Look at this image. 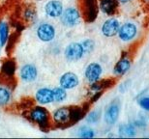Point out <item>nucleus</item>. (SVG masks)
I'll use <instances>...</instances> for the list:
<instances>
[{"mask_svg":"<svg viewBox=\"0 0 149 139\" xmlns=\"http://www.w3.org/2000/svg\"><path fill=\"white\" fill-rule=\"evenodd\" d=\"M36 36L42 43H50L56 36L54 25L49 22H42L36 28Z\"/></svg>","mask_w":149,"mask_h":139,"instance_id":"39448f33","label":"nucleus"},{"mask_svg":"<svg viewBox=\"0 0 149 139\" xmlns=\"http://www.w3.org/2000/svg\"><path fill=\"white\" fill-rule=\"evenodd\" d=\"M119 113H120V107L119 103L116 102H112L108 106L105 113V121L108 125H113L118 120Z\"/></svg>","mask_w":149,"mask_h":139,"instance_id":"ddd939ff","label":"nucleus"},{"mask_svg":"<svg viewBox=\"0 0 149 139\" xmlns=\"http://www.w3.org/2000/svg\"><path fill=\"white\" fill-rule=\"evenodd\" d=\"M38 1H41V0H38Z\"/></svg>","mask_w":149,"mask_h":139,"instance_id":"c756f323","label":"nucleus"},{"mask_svg":"<svg viewBox=\"0 0 149 139\" xmlns=\"http://www.w3.org/2000/svg\"><path fill=\"white\" fill-rule=\"evenodd\" d=\"M64 11V5L61 0H49L44 6L45 15L49 19H55L61 17Z\"/></svg>","mask_w":149,"mask_h":139,"instance_id":"6e6552de","label":"nucleus"},{"mask_svg":"<svg viewBox=\"0 0 149 139\" xmlns=\"http://www.w3.org/2000/svg\"><path fill=\"white\" fill-rule=\"evenodd\" d=\"M77 5L82 19L85 22L95 21L100 11L98 0H77Z\"/></svg>","mask_w":149,"mask_h":139,"instance_id":"7ed1b4c3","label":"nucleus"},{"mask_svg":"<svg viewBox=\"0 0 149 139\" xmlns=\"http://www.w3.org/2000/svg\"><path fill=\"white\" fill-rule=\"evenodd\" d=\"M22 19L25 23L32 24L37 19V11L33 6H26L22 12Z\"/></svg>","mask_w":149,"mask_h":139,"instance_id":"a211bd4d","label":"nucleus"},{"mask_svg":"<svg viewBox=\"0 0 149 139\" xmlns=\"http://www.w3.org/2000/svg\"><path fill=\"white\" fill-rule=\"evenodd\" d=\"M34 100L39 105H49L54 102L52 89L49 87H41L34 94Z\"/></svg>","mask_w":149,"mask_h":139,"instance_id":"1a4fd4ad","label":"nucleus"},{"mask_svg":"<svg viewBox=\"0 0 149 139\" xmlns=\"http://www.w3.org/2000/svg\"><path fill=\"white\" fill-rule=\"evenodd\" d=\"M102 73H103L102 66L99 63L92 62V63H89L85 68L84 77L89 83H93V82L99 80Z\"/></svg>","mask_w":149,"mask_h":139,"instance_id":"9d476101","label":"nucleus"},{"mask_svg":"<svg viewBox=\"0 0 149 139\" xmlns=\"http://www.w3.org/2000/svg\"><path fill=\"white\" fill-rule=\"evenodd\" d=\"M120 28L119 21L116 19H109L104 22L102 26V33L106 37H113L118 34V30Z\"/></svg>","mask_w":149,"mask_h":139,"instance_id":"4468645a","label":"nucleus"},{"mask_svg":"<svg viewBox=\"0 0 149 139\" xmlns=\"http://www.w3.org/2000/svg\"><path fill=\"white\" fill-rule=\"evenodd\" d=\"M99 119H100V111H96V110L89 112V113L86 114V116H85L86 122L89 124L97 123L98 121H99Z\"/></svg>","mask_w":149,"mask_h":139,"instance_id":"393cba45","label":"nucleus"},{"mask_svg":"<svg viewBox=\"0 0 149 139\" xmlns=\"http://www.w3.org/2000/svg\"><path fill=\"white\" fill-rule=\"evenodd\" d=\"M99 9L108 16H114L118 10V0H98Z\"/></svg>","mask_w":149,"mask_h":139,"instance_id":"2eb2a0df","label":"nucleus"},{"mask_svg":"<svg viewBox=\"0 0 149 139\" xmlns=\"http://www.w3.org/2000/svg\"><path fill=\"white\" fill-rule=\"evenodd\" d=\"M0 48H1V46H0Z\"/></svg>","mask_w":149,"mask_h":139,"instance_id":"7c9ffc66","label":"nucleus"},{"mask_svg":"<svg viewBox=\"0 0 149 139\" xmlns=\"http://www.w3.org/2000/svg\"><path fill=\"white\" fill-rule=\"evenodd\" d=\"M119 132H120V135H122V136L132 137L135 136L136 129L133 125H122L119 127Z\"/></svg>","mask_w":149,"mask_h":139,"instance_id":"5701e85b","label":"nucleus"},{"mask_svg":"<svg viewBox=\"0 0 149 139\" xmlns=\"http://www.w3.org/2000/svg\"><path fill=\"white\" fill-rule=\"evenodd\" d=\"M26 117L42 131H47L52 124V115L44 105H33L28 108Z\"/></svg>","mask_w":149,"mask_h":139,"instance_id":"f03ea898","label":"nucleus"},{"mask_svg":"<svg viewBox=\"0 0 149 139\" xmlns=\"http://www.w3.org/2000/svg\"><path fill=\"white\" fill-rule=\"evenodd\" d=\"M62 25L68 28H73L77 24H79L81 20V14L77 7H68L64 9L61 17H59Z\"/></svg>","mask_w":149,"mask_h":139,"instance_id":"20e7f679","label":"nucleus"},{"mask_svg":"<svg viewBox=\"0 0 149 139\" xmlns=\"http://www.w3.org/2000/svg\"><path fill=\"white\" fill-rule=\"evenodd\" d=\"M116 80L113 78H107V79H99V80L91 83L89 89L92 92H99V91H104L105 89L112 87L115 84Z\"/></svg>","mask_w":149,"mask_h":139,"instance_id":"f3484780","label":"nucleus"},{"mask_svg":"<svg viewBox=\"0 0 149 139\" xmlns=\"http://www.w3.org/2000/svg\"><path fill=\"white\" fill-rule=\"evenodd\" d=\"M10 39V26L6 20H0V46L4 47Z\"/></svg>","mask_w":149,"mask_h":139,"instance_id":"aec40b11","label":"nucleus"},{"mask_svg":"<svg viewBox=\"0 0 149 139\" xmlns=\"http://www.w3.org/2000/svg\"><path fill=\"white\" fill-rule=\"evenodd\" d=\"M77 135L81 138H92L95 136L94 131L87 126H83L77 131Z\"/></svg>","mask_w":149,"mask_h":139,"instance_id":"b1692460","label":"nucleus"},{"mask_svg":"<svg viewBox=\"0 0 149 139\" xmlns=\"http://www.w3.org/2000/svg\"><path fill=\"white\" fill-rule=\"evenodd\" d=\"M139 103L142 109H144L145 111H149V97L142 98V99L139 100Z\"/></svg>","mask_w":149,"mask_h":139,"instance_id":"bb28decb","label":"nucleus"},{"mask_svg":"<svg viewBox=\"0 0 149 139\" xmlns=\"http://www.w3.org/2000/svg\"><path fill=\"white\" fill-rule=\"evenodd\" d=\"M85 53H91L95 48V42L91 39H85L81 42Z\"/></svg>","mask_w":149,"mask_h":139,"instance_id":"a878e982","label":"nucleus"},{"mask_svg":"<svg viewBox=\"0 0 149 139\" xmlns=\"http://www.w3.org/2000/svg\"><path fill=\"white\" fill-rule=\"evenodd\" d=\"M79 78L74 73L67 72L63 73L59 78V85L66 90H72L79 86Z\"/></svg>","mask_w":149,"mask_h":139,"instance_id":"9b49d317","label":"nucleus"},{"mask_svg":"<svg viewBox=\"0 0 149 139\" xmlns=\"http://www.w3.org/2000/svg\"><path fill=\"white\" fill-rule=\"evenodd\" d=\"M131 64H132V60L129 56L123 55L122 57L119 59L118 62L116 63L114 69H113V72H114L115 75L121 76L125 75L128 71H129Z\"/></svg>","mask_w":149,"mask_h":139,"instance_id":"dca6fc26","label":"nucleus"},{"mask_svg":"<svg viewBox=\"0 0 149 139\" xmlns=\"http://www.w3.org/2000/svg\"><path fill=\"white\" fill-rule=\"evenodd\" d=\"M52 93H53V100H54V102L61 103L65 102L67 99V90L64 89L63 87H61L60 85L57 87L52 88Z\"/></svg>","mask_w":149,"mask_h":139,"instance_id":"4be33fe9","label":"nucleus"},{"mask_svg":"<svg viewBox=\"0 0 149 139\" xmlns=\"http://www.w3.org/2000/svg\"><path fill=\"white\" fill-rule=\"evenodd\" d=\"M136 26L132 22H126L118 30V36L121 41L123 42H129L133 40L136 35Z\"/></svg>","mask_w":149,"mask_h":139,"instance_id":"f8f14e48","label":"nucleus"},{"mask_svg":"<svg viewBox=\"0 0 149 139\" xmlns=\"http://www.w3.org/2000/svg\"><path fill=\"white\" fill-rule=\"evenodd\" d=\"M13 93L7 86L0 85V107H7L12 102Z\"/></svg>","mask_w":149,"mask_h":139,"instance_id":"6ab92c4d","label":"nucleus"},{"mask_svg":"<svg viewBox=\"0 0 149 139\" xmlns=\"http://www.w3.org/2000/svg\"><path fill=\"white\" fill-rule=\"evenodd\" d=\"M87 114V108L83 106H61L52 114V123L59 128H67L79 122Z\"/></svg>","mask_w":149,"mask_h":139,"instance_id":"f257e3e1","label":"nucleus"},{"mask_svg":"<svg viewBox=\"0 0 149 139\" xmlns=\"http://www.w3.org/2000/svg\"><path fill=\"white\" fill-rule=\"evenodd\" d=\"M85 51L81 43H71L64 49V56L69 62H77L84 56Z\"/></svg>","mask_w":149,"mask_h":139,"instance_id":"423d86ee","label":"nucleus"},{"mask_svg":"<svg viewBox=\"0 0 149 139\" xmlns=\"http://www.w3.org/2000/svg\"><path fill=\"white\" fill-rule=\"evenodd\" d=\"M139 3H141L142 9L149 14V0H139Z\"/></svg>","mask_w":149,"mask_h":139,"instance_id":"cd10ccee","label":"nucleus"},{"mask_svg":"<svg viewBox=\"0 0 149 139\" xmlns=\"http://www.w3.org/2000/svg\"><path fill=\"white\" fill-rule=\"evenodd\" d=\"M38 69L34 64L26 63L22 65L19 68V76L20 80L24 83H32V82L36 81L38 78Z\"/></svg>","mask_w":149,"mask_h":139,"instance_id":"0eeeda50","label":"nucleus"},{"mask_svg":"<svg viewBox=\"0 0 149 139\" xmlns=\"http://www.w3.org/2000/svg\"><path fill=\"white\" fill-rule=\"evenodd\" d=\"M16 63L12 59L4 61L1 66V73L4 76H7V77H13L15 73H16Z\"/></svg>","mask_w":149,"mask_h":139,"instance_id":"412c9836","label":"nucleus"},{"mask_svg":"<svg viewBox=\"0 0 149 139\" xmlns=\"http://www.w3.org/2000/svg\"><path fill=\"white\" fill-rule=\"evenodd\" d=\"M129 1H131V0H118V2H120V3H127Z\"/></svg>","mask_w":149,"mask_h":139,"instance_id":"c85d7f7f","label":"nucleus"}]
</instances>
